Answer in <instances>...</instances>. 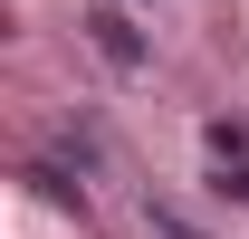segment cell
Wrapping results in <instances>:
<instances>
[{
  "instance_id": "6da1fadb",
  "label": "cell",
  "mask_w": 249,
  "mask_h": 239,
  "mask_svg": "<svg viewBox=\"0 0 249 239\" xmlns=\"http://www.w3.org/2000/svg\"><path fill=\"white\" fill-rule=\"evenodd\" d=\"M96 48H106V58H115V67H134V58H144V38L124 29L115 10H96Z\"/></svg>"
},
{
  "instance_id": "7a4b0ae2",
  "label": "cell",
  "mask_w": 249,
  "mask_h": 239,
  "mask_svg": "<svg viewBox=\"0 0 249 239\" xmlns=\"http://www.w3.org/2000/svg\"><path fill=\"white\" fill-rule=\"evenodd\" d=\"M220 191H240V201H249V172H240V182H220Z\"/></svg>"
}]
</instances>
